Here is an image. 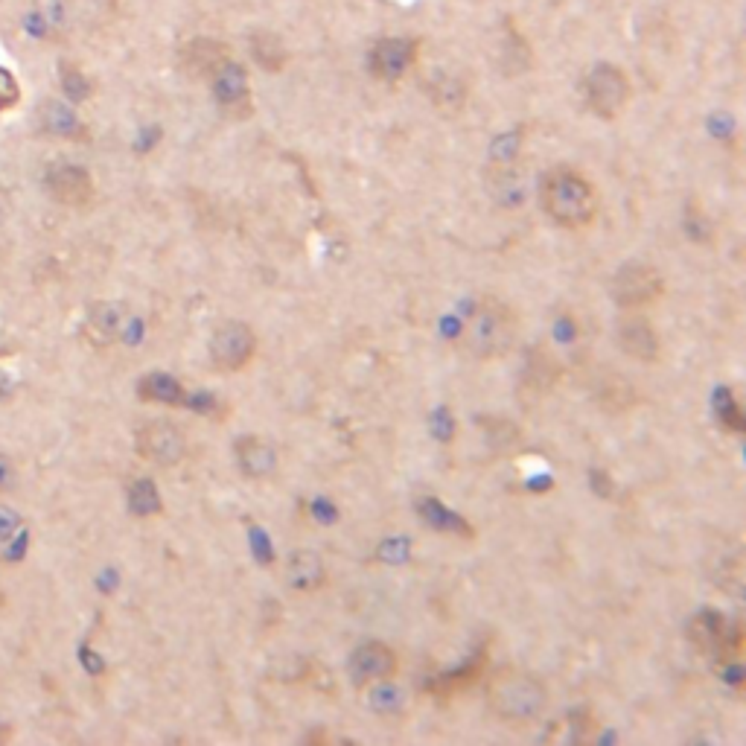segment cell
I'll use <instances>...</instances> for the list:
<instances>
[{
    "mask_svg": "<svg viewBox=\"0 0 746 746\" xmlns=\"http://www.w3.org/2000/svg\"><path fill=\"white\" fill-rule=\"evenodd\" d=\"M540 204H543L545 216L566 231L592 228L601 210L595 184L572 167L545 172L543 184H540Z\"/></svg>",
    "mask_w": 746,
    "mask_h": 746,
    "instance_id": "obj_1",
    "label": "cell"
},
{
    "mask_svg": "<svg viewBox=\"0 0 746 746\" xmlns=\"http://www.w3.org/2000/svg\"><path fill=\"white\" fill-rule=\"evenodd\" d=\"M519 339V315L499 298H481L464 327V347L475 359H502Z\"/></svg>",
    "mask_w": 746,
    "mask_h": 746,
    "instance_id": "obj_2",
    "label": "cell"
},
{
    "mask_svg": "<svg viewBox=\"0 0 746 746\" xmlns=\"http://www.w3.org/2000/svg\"><path fill=\"white\" fill-rule=\"evenodd\" d=\"M548 700L551 697H548L545 682L522 671H505L487 688L490 712L508 726H528L540 720L548 709Z\"/></svg>",
    "mask_w": 746,
    "mask_h": 746,
    "instance_id": "obj_3",
    "label": "cell"
},
{
    "mask_svg": "<svg viewBox=\"0 0 746 746\" xmlns=\"http://www.w3.org/2000/svg\"><path fill=\"white\" fill-rule=\"evenodd\" d=\"M583 94H586L589 111L612 123L627 111V105L633 100V82L618 65L601 62L589 70V76L583 82Z\"/></svg>",
    "mask_w": 746,
    "mask_h": 746,
    "instance_id": "obj_4",
    "label": "cell"
},
{
    "mask_svg": "<svg viewBox=\"0 0 746 746\" xmlns=\"http://www.w3.org/2000/svg\"><path fill=\"white\" fill-rule=\"evenodd\" d=\"M207 353L219 373L245 371L257 356V333L245 321H222L210 336Z\"/></svg>",
    "mask_w": 746,
    "mask_h": 746,
    "instance_id": "obj_5",
    "label": "cell"
},
{
    "mask_svg": "<svg viewBox=\"0 0 746 746\" xmlns=\"http://www.w3.org/2000/svg\"><path fill=\"white\" fill-rule=\"evenodd\" d=\"M610 295L621 309H645V306L662 301L665 295V277L650 263H624L612 274Z\"/></svg>",
    "mask_w": 746,
    "mask_h": 746,
    "instance_id": "obj_6",
    "label": "cell"
},
{
    "mask_svg": "<svg viewBox=\"0 0 746 746\" xmlns=\"http://www.w3.org/2000/svg\"><path fill=\"white\" fill-rule=\"evenodd\" d=\"M210 94L219 111L231 120H248L254 114V94H251V76L245 65L234 59L222 62L210 73Z\"/></svg>",
    "mask_w": 746,
    "mask_h": 746,
    "instance_id": "obj_7",
    "label": "cell"
},
{
    "mask_svg": "<svg viewBox=\"0 0 746 746\" xmlns=\"http://www.w3.org/2000/svg\"><path fill=\"white\" fill-rule=\"evenodd\" d=\"M420 59V41L417 38H406V35H388L379 38L368 53V68L376 82L385 85H397L400 79H406L414 70Z\"/></svg>",
    "mask_w": 746,
    "mask_h": 746,
    "instance_id": "obj_8",
    "label": "cell"
},
{
    "mask_svg": "<svg viewBox=\"0 0 746 746\" xmlns=\"http://www.w3.org/2000/svg\"><path fill=\"white\" fill-rule=\"evenodd\" d=\"M137 455L158 467H178L187 458V435L170 420H152L135 435Z\"/></svg>",
    "mask_w": 746,
    "mask_h": 746,
    "instance_id": "obj_9",
    "label": "cell"
},
{
    "mask_svg": "<svg viewBox=\"0 0 746 746\" xmlns=\"http://www.w3.org/2000/svg\"><path fill=\"white\" fill-rule=\"evenodd\" d=\"M44 187L53 196V202L73 207V210H88L97 199V184L91 172L76 164H53L44 172Z\"/></svg>",
    "mask_w": 746,
    "mask_h": 746,
    "instance_id": "obj_10",
    "label": "cell"
},
{
    "mask_svg": "<svg viewBox=\"0 0 746 746\" xmlns=\"http://www.w3.org/2000/svg\"><path fill=\"white\" fill-rule=\"evenodd\" d=\"M400 659L385 642H365L353 650L350 662H347V674L356 688H371V685H382L397 674Z\"/></svg>",
    "mask_w": 746,
    "mask_h": 746,
    "instance_id": "obj_11",
    "label": "cell"
},
{
    "mask_svg": "<svg viewBox=\"0 0 746 746\" xmlns=\"http://www.w3.org/2000/svg\"><path fill=\"white\" fill-rule=\"evenodd\" d=\"M615 341L618 347L636 359V362H656L659 353H662V339L656 333V327L647 321L645 315H639V309H630L627 315L618 318V330H615Z\"/></svg>",
    "mask_w": 746,
    "mask_h": 746,
    "instance_id": "obj_12",
    "label": "cell"
},
{
    "mask_svg": "<svg viewBox=\"0 0 746 746\" xmlns=\"http://www.w3.org/2000/svg\"><path fill=\"white\" fill-rule=\"evenodd\" d=\"M123 330H126V306L117 301H97L85 315L82 339L97 350H105L120 341Z\"/></svg>",
    "mask_w": 746,
    "mask_h": 746,
    "instance_id": "obj_13",
    "label": "cell"
},
{
    "mask_svg": "<svg viewBox=\"0 0 746 746\" xmlns=\"http://www.w3.org/2000/svg\"><path fill=\"white\" fill-rule=\"evenodd\" d=\"M231 59V50L219 38H193L178 50V68L190 79H210V73Z\"/></svg>",
    "mask_w": 746,
    "mask_h": 746,
    "instance_id": "obj_14",
    "label": "cell"
},
{
    "mask_svg": "<svg viewBox=\"0 0 746 746\" xmlns=\"http://www.w3.org/2000/svg\"><path fill=\"white\" fill-rule=\"evenodd\" d=\"M234 455L242 475L254 478V481H266L277 473V449L266 438L257 435H245L234 443Z\"/></svg>",
    "mask_w": 746,
    "mask_h": 746,
    "instance_id": "obj_15",
    "label": "cell"
},
{
    "mask_svg": "<svg viewBox=\"0 0 746 746\" xmlns=\"http://www.w3.org/2000/svg\"><path fill=\"white\" fill-rule=\"evenodd\" d=\"M286 580L298 592L321 589L324 580H327V566H324V560L315 551H306V548L292 551L289 560H286Z\"/></svg>",
    "mask_w": 746,
    "mask_h": 746,
    "instance_id": "obj_16",
    "label": "cell"
},
{
    "mask_svg": "<svg viewBox=\"0 0 746 746\" xmlns=\"http://www.w3.org/2000/svg\"><path fill=\"white\" fill-rule=\"evenodd\" d=\"M137 397L143 403H161V406H190V394L184 391V385L164 371L146 373L137 382Z\"/></svg>",
    "mask_w": 746,
    "mask_h": 746,
    "instance_id": "obj_17",
    "label": "cell"
},
{
    "mask_svg": "<svg viewBox=\"0 0 746 746\" xmlns=\"http://www.w3.org/2000/svg\"><path fill=\"white\" fill-rule=\"evenodd\" d=\"M560 379V365L548 350H534L525 362V373H522V388L531 391V397H543L545 391L554 388V382Z\"/></svg>",
    "mask_w": 746,
    "mask_h": 746,
    "instance_id": "obj_18",
    "label": "cell"
},
{
    "mask_svg": "<svg viewBox=\"0 0 746 746\" xmlns=\"http://www.w3.org/2000/svg\"><path fill=\"white\" fill-rule=\"evenodd\" d=\"M38 123L47 135L53 137H82V120L76 117V111L70 108L68 102L62 100H47L38 108Z\"/></svg>",
    "mask_w": 746,
    "mask_h": 746,
    "instance_id": "obj_19",
    "label": "cell"
},
{
    "mask_svg": "<svg viewBox=\"0 0 746 746\" xmlns=\"http://www.w3.org/2000/svg\"><path fill=\"white\" fill-rule=\"evenodd\" d=\"M426 94H429V100L441 108L443 114H458L467 105V85H464V79H458L452 73H443V70L435 73V76H429Z\"/></svg>",
    "mask_w": 746,
    "mask_h": 746,
    "instance_id": "obj_20",
    "label": "cell"
},
{
    "mask_svg": "<svg viewBox=\"0 0 746 746\" xmlns=\"http://www.w3.org/2000/svg\"><path fill=\"white\" fill-rule=\"evenodd\" d=\"M595 400L607 411L618 414V411H627L636 403V391L627 379H621L615 371H607L601 376V382L595 385Z\"/></svg>",
    "mask_w": 746,
    "mask_h": 746,
    "instance_id": "obj_21",
    "label": "cell"
},
{
    "mask_svg": "<svg viewBox=\"0 0 746 746\" xmlns=\"http://www.w3.org/2000/svg\"><path fill=\"white\" fill-rule=\"evenodd\" d=\"M251 56H254V62H257L260 68L269 70V73L283 70L286 59H289V56H286V44H283L274 33H266V30L251 35Z\"/></svg>",
    "mask_w": 746,
    "mask_h": 746,
    "instance_id": "obj_22",
    "label": "cell"
},
{
    "mask_svg": "<svg viewBox=\"0 0 746 746\" xmlns=\"http://www.w3.org/2000/svg\"><path fill=\"white\" fill-rule=\"evenodd\" d=\"M129 510L135 516H158L164 510V499L152 478H137L129 484Z\"/></svg>",
    "mask_w": 746,
    "mask_h": 746,
    "instance_id": "obj_23",
    "label": "cell"
},
{
    "mask_svg": "<svg viewBox=\"0 0 746 746\" xmlns=\"http://www.w3.org/2000/svg\"><path fill=\"white\" fill-rule=\"evenodd\" d=\"M420 516H423L432 528L446 531V534H473V528H470L458 513L446 510L443 505H438L435 499H426V502L420 505Z\"/></svg>",
    "mask_w": 746,
    "mask_h": 746,
    "instance_id": "obj_24",
    "label": "cell"
},
{
    "mask_svg": "<svg viewBox=\"0 0 746 746\" xmlns=\"http://www.w3.org/2000/svg\"><path fill=\"white\" fill-rule=\"evenodd\" d=\"M62 91H65V97L70 102H85L91 97V91H94V85H91V79L85 76V70L79 68V65H73V62H62Z\"/></svg>",
    "mask_w": 746,
    "mask_h": 746,
    "instance_id": "obj_25",
    "label": "cell"
},
{
    "mask_svg": "<svg viewBox=\"0 0 746 746\" xmlns=\"http://www.w3.org/2000/svg\"><path fill=\"white\" fill-rule=\"evenodd\" d=\"M35 9H38V18L44 21L47 33H62L68 27L73 3L70 0H35Z\"/></svg>",
    "mask_w": 746,
    "mask_h": 746,
    "instance_id": "obj_26",
    "label": "cell"
},
{
    "mask_svg": "<svg viewBox=\"0 0 746 746\" xmlns=\"http://www.w3.org/2000/svg\"><path fill=\"white\" fill-rule=\"evenodd\" d=\"M21 102V85L6 68H0V111H9Z\"/></svg>",
    "mask_w": 746,
    "mask_h": 746,
    "instance_id": "obj_27",
    "label": "cell"
},
{
    "mask_svg": "<svg viewBox=\"0 0 746 746\" xmlns=\"http://www.w3.org/2000/svg\"><path fill=\"white\" fill-rule=\"evenodd\" d=\"M18 484V464L0 452V493H9Z\"/></svg>",
    "mask_w": 746,
    "mask_h": 746,
    "instance_id": "obj_28",
    "label": "cell"
},
{
    "mask_svg": "<svg viewBox=\"0 0 746 746\" xmlns=\"http://www.w3.org/2000/svg\"><path fill=\"white\" fill-rule=\"evenodd\" d=\"M18 528H21V516H18V510L3 508V505H0V540H12Z\"/></svg>",
    "mask_w": 746,
    "mask_h": 746,
    "instance_id": "obj_29",
    "label": "cell"
},
{
    "mask_svg": "<svg viewBox=\"0 0 746 746\" xmlns=\"http://www.w3.org/2000/svg\"><path fill=\"white\" fill-rule=\"evenodd\" d=\"M723 417H726V426H732L735 432H744V411H741V406H732V397H729V394H726Z\"/></svg>",
    "mask_w": 746,
    "mask_h": 746,
    "instance_id": "obj_30",
    "label": "cell"
},
{
    "mask_svg": "<svg viewBox=\"0 0 746 746\" xmlns=\"http://www.w3.org/2000/svg\"><path fill=\"white\" fill-rule=\"evenodd\" d=\"M12 738H15V729H12L9 723H0V746L9 744Z\"/></svg>",
    "mask_w": 746,
    "mask_h": 746,
    "instance_id": "obj_31",
    "label": "cell"
}]
</instances>
